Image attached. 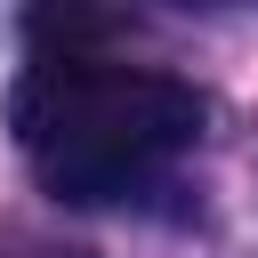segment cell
<instances>
[{
  "label": "cell",
  "instance_id": "1",
  "mask_svg": "<svg viewBox=\"0 0 258 258\" xmlns=\"http://www.w3.org/2000/svg\"><path fill=\"white\" fill-rule=\"evenodd\" d=\"M8 129L56 202H121L169 153L202 137V89L145 64L89 56H32L8 89Z\"/></svg>",
  "mask_w": 258,
  "mask_h": 258
},
{
  "label": "cell",
  "instance_id": "2",
  "mask_svg": "<svg viewBox=\"0 0 258 258\" xmlns=\"http://www.w3.org/2000/svg\"><path fill=\"white\" fill-rule=\"evenodd\" d=\"M24 40H32V56H89L105 40V8L97 0H24Z\"/></svg>",
  "mask_w": 258,
  "mask_h": 258
},
{
  "label": "cell",
  "instance_id": "3",
  "mask_svg": "<svg viewBox=\"0 0 258 258\" xmlns=\"http://www.w3.org/2000/svg\"><path fill=\"white\" fill-rule=\"evenodd\" d=\"M169 8H242V0H169Z\"/></svg>",
  "mask_w": 258,
  "mask_h": 258
}]
</instances>
